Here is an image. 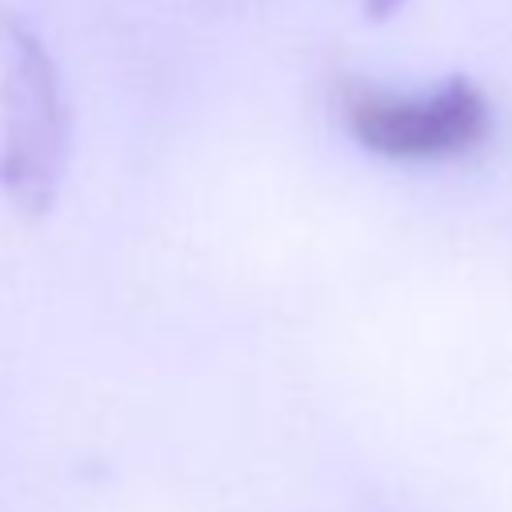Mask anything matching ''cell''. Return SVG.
I'll list each match as a JSON object with an SVG mask.
<instances>
[{"instance_id":"6da1fadb","label":"cell","mask_w":512,"mask_h":512,"mask_svg":"<svg viewBox=\"0 0 512 512\" xmlns=\"http://www.w3.org/2000/svg\"><path fill=\"white\" fill-rule=\"evenodd\" d=\"M340 120L376 156L388 160H444L472 152L488 128L492 108L484 92L452 76L428 92H388L376 84L340 88Z\"/></svg>"},{"instance_id":"7a4b0ae2","label":"cell","mask_w":512,"mask_h":512,"mask_svg":"<svg viewBox=\"0 0 512 512\" xmlns=\"http://www.w3.org/2000/svg\"><path fill=\"white\" fill-rule=\"evenodd\" d=\"M0 60H4V180L12 188H44L64 152V100L48 48L36 32L0 12Z\"/></svg>"},{"instance_id":"3957f363","label":"cell","mask_w":512,"mask_h":512,"mask_svg":"<svg viewBox=\"0 0 512 512\" xmlns=\"http://www.w3.org/2000/svg\"><path fill=\"white\" fill-rule=\"evenodd\" d=\"M400 4H404V0H364V12H368L372 20H388Z\"/></svg>"}]
</instances>
